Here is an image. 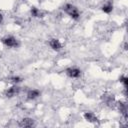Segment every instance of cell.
<instances>
[{"instance_id": "6da1fadb", "label": "cell", "mask_w": 128, "mask_h": 128, "mask_svg": "<svg viewBox=\"0 0 128 128\" xmlns=\"http://www.w3.org/2000/svg\"><path fill=\"white\" fill-rule=\"evenodd\" d=\"M64 10H65V12H66L69 16H71L73 19H78L79 16H80V13H79L78 9H77L75 6L71 5V4H66V5L64 6Z\"/></svg>"}, {"instance_id": "7a4b0ae2", "label": "cell", "mask_w": 128, "mask_h": 128, "mask_svg": "<svg viewBox=\"0 0 128 128\" xmlns=\"http://www.w3.org/2000/svg\"><path fill=\"white\" fill-rule=\"evenodd\" d=\"M3 43L7 46V47H10V48H14V47H17L19 45L18 41L16 38L12 37V36H9V37H6L3 39Z\"/></svg>"}, {"instance_id": "3957f363", "label": "cell", "mask_w": 128, "mask_h": 128, "mask_svg": "<svg viewBox=\"0 0 128 128\" xmlns=\"http://www.w3.org/2000/svg\"><path fill=\"white\" fill-rule=\"evenodd\" d=\"M66 73L71 78H78L81 74V71L78 68H68L66 70Z\"/></svg>"}, {"instance_id": "277c9868", "label": "cell", "mask_w": 128, "mask_h": 128, "mask_svg": "<svg viewBox=\"0 0 128 128\" xmlns=\"http://www.w3.org/2000/svg\"><path fill=\"white\" fill-rule=\"evenodd\" d=\"M49 45L54 50H60L61 47H62V45H61V43H60V41L58 39H51L49 41Z\"/></svg>"}, {"instance_id": "5b68a950", "label": "cell", "mask_w": 128, "mask_h": 128, "mask_svg": "<svg viewBox=\"0 0 128 128\" xmlns=\"http://www.w3.org/2000/svg\"><path fill=\"white\" fill-rule=\"evenodd\" d=\"M19 125L21 127H32L34 125V121L31 118H24V119L21 120Z\"/></svg>"}, {"instance_id": "8992f818", "label": "cell", "mask_w": 128, "mask_h": 128, "mask_svg": "<svg viewBox=\"0 0 128 128\" xmlns=\"http://www.w3.org/2000/svg\"><path fill=\"white\" fill-rule=\"evenodd\" d=\"M84 118L89 122H97V120H98L96 115L94 113H92V112H86L84 114Z\"/></svg>"}, {"instance_id": "52a82bcc", "label": "cell", "mask_w": 128, "mask_h": 128, "mask_svg": "<svg viewBox=\"0 0 128 128\" xmlns=\"http://www.w3.org/2000/svg\"><path fill=\"white\" fill-rule=\"evenodd\" d=\"M18 91H19V88H18L17 86H13V87H11V88H9V89L7 90L6 95H7L8 97H12V96H14L15 94H17Z\"/></svg>"}, {"instance_id": "ba28073f", "label": "cell", "mask_w": 128, "mask_h": 128, "mask_svg": "<svg viewBox=\"0 0 128 128\" xmlns=\"http://www.w3.org/2000/svg\"><path fill=\"white\" fill-rule=\"evenodd\" d=\"M39 95H40V92H39L38 90H36V89L30 90V91L27 93V97H28L29 99H35V98H37Z\"/></svg>"}, {"instance_id": "9c48e42d", "label": "cell", "mask_w": 128, "mask_h": 128, "mask_svg": "<svg viewBox=\"0 0 128 128\" xmlns=\"http://www.w3.org/2000/svg\"><path fill=\"white\" fill-rule=\"evenodd\" d=\"M102 10L105 12V13H110V12H112V10H113V6H112V4H105L103 7H102Z\"/></svg>"}, {"instance_id": "30bf717a", "label": "cell", "mask_w": 128, "mask_h": 128, "mask_svg": "<svg viewBox=\"0 0 128 128\" xmlns=\"http://www.w3.org/2000/svg\"><path fill=\"white\" fill-rule=\"evenodd\" d=\"M31 14H32L33 16H35V17H40V15H41L40 11H39L37 8H32V9H31Z\"/></svg>"}, {"instance_id": "8fae6325", "label": "cell", "mask_w": 128, "mask_h": 128, "mask_svg": "<svg viewBox=\"0 0 128 128\" xmlns=\"http://www.w3.org/2000/svg\"><path fill=\"white\" fill-rule=\"evenodd\" d=\"M120 82L123 83V85H124L125 88H127V86H128V79H127V77H125V76L121 77L120 78Z\"/></svg>"}, {"instance_id": "7c38bea8", "label": "cell", "mask_w": 128, "mask_h": 128, "mask_svg": "<svg viewBox=\"0 0 128 128\" xmlns=\"http://www.w3.org/2000/svg\"><path fill=\"white\" fill-rule=\"evenodd\" d=\"M12 79H13V82H15V83H17V82L20 81V78L19 77H13Z\"/></svg>"}, {"instance_id": "4fadbf2b", "label": "cell", "mask_w": 128, "mask_h": 128, "mask_svg": "<svg viewBox=\"0 0 128 128\" xmlns=\"http://www.w3.org/2000/svg\"><path fill=\"white\" fill-rule=\"evenodd\" d=\"M2 19H3V17H2V15H1V14H0V23H1V22H2Z\"/></svg>"}]
</instances>
